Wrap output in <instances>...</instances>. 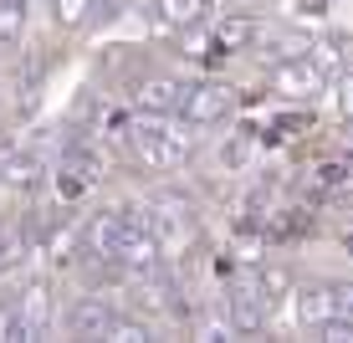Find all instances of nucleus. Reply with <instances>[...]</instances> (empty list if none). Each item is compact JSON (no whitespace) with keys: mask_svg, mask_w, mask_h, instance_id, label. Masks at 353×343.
I'll list each match as a JSON object with an SVG mask.
<instances>
[{"mask_svg":"<svg viewBox=\"0 0 353 343\" xmlns=\"http://www.w3.org/2000/svg\"><path fill=\"white\" fill-rule=\"evenodd\" d=\"M123 149L139 169H174L190 149V133L174 124V113H139V124L123 133Z\"/></svg>","mask_w":353,"mask_h":343,"instance_id":"f257e3e1","label":"nucleus"},{"mask_svg":"<svg viewBox=\"0 0 353 343\" xmlns=\"http://www.w3.org/2000/svg\"><path fill=\"white\" fill-rule=\"evenodd\" d=\"M118 313L113 302H103V297H82L77 308L67 313V333H77V338H113V323H118Z\"/></svg>","mask_w":353,"mask_h":343,"instance_id":"f03ea898","label":"nucleus"},{"mask_svg":"<svg viewBox=\"0 0 353 343\" xmlns=\"http://www.w3.org/2000/svg\"><path fill=\"white\" fill-rule=\"evenodd\" d=\"M230 113V88H221V82H205V88H190L185 92V108H179V118L194 128H205V124H215V118H225Z\"/></svg>","mask_w":353,"mask_h":343,"instance_id":"7ed1b4c3","label":"nucleus"},{"mask_svg":"<svg viewBox=\"0 0 353 343\" xmlns=\"http://www.w3.org/2000/svg\"><path fill=\"white\" fill-rule=\"evenodd\" d=\"M185 92L174 77H143L139 88H133V103H139V113H179L185 108Z\"/></svg>","mask_w":353,"mask_h":343,"instance_id":"20e7f679","label":"nucleus"},{"mask_svg":"<svg viewBox=\"0 0 353 343\" xmlns=\"http://www.w3.org/2000/svg\"><path fill=\"white\" fill-rule=\"evenodd\" d=\"M16 308H21V323H26V338L52 333V292H46L41 282H31V287L21 292V297H16Z\"/></svg>","mask_w":353,"mask_h":343,"instance_id":"39448f33","label":"nucleus"},{"mask_svg":"<svg viewBox=\"0 0 353 343\" xmlns=\"http://www.w3.org/2000/svg\"><path fill=\"white\" fill-rule=\"evenodd\" d=\"M154 10H159L169 26H194L205 16V0H154Z\"/></svg>","mask_w":353,"mask_h":343,"instance_id":"423d86ee","label":"nucleus"},{"mask_svg":"<svg viewBox=\"0 0 353 343\" xmlns=\"http://www.w3.org/2000/svg\"><path fill=\"white\" fill-rule=\"evenodd\" d=\"M26 31V0H0V41H21Z\"/></svg>","mask_w":353,"mask_h":343,"instance_id":"0eeeda50","label":"nucleus"},{"mask_svg":"<svg viewBox=\"0 0 353 343\" xmlns=\"http://www.w3.org/2000/svg\"><path fill=\"white\" fill-rule=\"evenodd\" d=\"M97 6V0H52V21L57 26H82V21H88V10Z\"/></svg>","mask_w":353,"mask_h":343,"instance_id":"6e6552de","label":"nucleus"}]
</instances>
